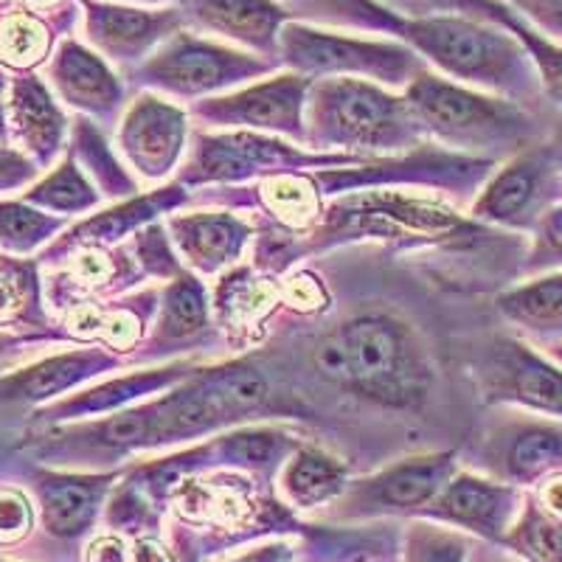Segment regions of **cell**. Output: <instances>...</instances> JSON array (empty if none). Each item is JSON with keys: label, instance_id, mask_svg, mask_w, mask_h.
<instances>
[{"label": "cell", "instance_id": "47", "mask_svg": "<svg viewBox=\"0 0 562 562\" xmlns=\"http://www.w3.org/2000/svg\"><path fill=\"white\" fill-rule=\"evenodd\" d=\"M3 85H7V82H3V74H0V90H3Z\"/></svg>", "mask_w": 562, "mask_h": 562}, {"label": "cell", "instance_id": "37", "mask_svg": "<svg viewBox=\"0 0 562 562\" xmlns=\"http://www.w3.org/2000/svg\"><path fill=\"white\" fill-rule=\"evenodd\" d=\"M498 3L520 14L546 37L562 43V0H498Z\"/></svg>", "mask_w": 562, "mask_h": 562}, {"label": "cell", "instance_id": "6", "mask_svg": "<svg viewBox=\"0 0 562 562\" xmlns=\"http://www.w3.org/2000/svg\"><path fill=\"white\" fill-rule=\"evenodd\" d=\"M270 59H259L180 29L135 68V79L172 97L192 99L262 77L270 74Z\"/></svg>", "mask_w": 562, "mask_h": 562}, {"label": "cell", "instance_id": "17", "mask_svg": "<svg viewBox=\"0 0 562 562\" xmlns=\"http://www.w3.org/2000/svg\"><path fill=\"white\" fill-rule=\"evenodd\" d=\"M52 82L59 97L79 110L110 115L122 104V85L102 57L88 52L85 45L65 40L52 59Z\"/></svg>", "mask_w": 562, "mask_h": 562}, {"label": "cell", "instance_id": "32", "mask_svg": "<svg viewBox=\"0 0 562 562\" xmlns=\"http://www.w3.org/2000/svg\"><path fill=\"white\" fill-rule=\"evenodd\" d=\"M48 52V32L34 14H9L0 23V59L14 68H32Z\"/></svg>", "mask_w": 562, "mask_h": 562}, {"label": "cell", "instance_id": "26", "mask_svg": "<svg viewBox=\"0 0 562 562\" xmlns=\"http://www.w3.org/2000/svg\"><path fill=\"white\" fill-rule=\"evenodd\" d=\"M501 543L526 562H562V515L529 495Z\"/></svg>", "mask_w": 562, "mask_h": 562}, {"label": "cell", "instance_id": "24", "mask_svg": "<svg viewBox=\"0 0 562 562\" xmlns=\"http://www.w3.org/2000/svg\"><path fill=\"white\" fill-rule=\"evenodd\" d=\"M281 490L299 509H313L338 498L346 490L344 467L321 450H299L281 473Z\"/></svg>", "mask_w": 562, "mask_h": 562}, {"label": "cell", "instance_id": "15", "mask_svg": "<svg viewBox=\"0 0 562 562\" xmlns=\"http://www.w3.org/2000/svg\"><path fill=\"white\" fill-rule=\"evenodd\" d=\"M186 20L194 26L250 48V54L279 59V34L290 14L279 0H183Z\"/></svg>", "mask_w": 562, "mask_h": 562}, {"label": "cell", "instance_id": "40", "mask_svg": "<svg viewBox=\"0 0 562 562\" xmlns=\"http://www.w3.org/2000/svg\"><path fill=\"white\" fill-rule=\"evenodd\" d=\"M34 169L26 158H20L12 149H0V189H14L32 180Z\"/></svg>", "mask_w": 562, "mask_h": 562}, {"label": "cell", "instance_id": "31", "mask_svg": "<svg viewBox=\"0 0 562 562\" xmlns=\"http://www.w3.org/2000/svg\"><path fill=\"white\" fill-rule=\"evenodd\" d=\"M74 144H77V153L79 158H82L85 167H88V172L93 175L97 183L104 189V194L127 198V194L135 192V183L130 180V175L119 167V160L113 158V153H110V147L104 144L102 135L90 127L88 122H79Z\"/></svg>", "mask_w": 562, "mask_h": 562}, {"label": "cell", "instance_id": "39", "mask_svg": "<svg viewBox=\"0 0 562 562\" xmlns=\"http://www.w3.org/2000/svg\"><path fill=\"white\" fill-rule=\"evenodd\" d=\"M160 234H164L160 228H149L147 234H138V254L153 273L167 276V273H175L178 265H175L172 254H169L167 239L160 237Z\"/></svg>", "mask_w": 562, "mask_h": 562}, {"label": "cell", "instance_id": "21", "mask_svg": "<svg viewBox=\"0 0 562 562\" xmlns=\"http://www.w3.org/2000/svg\"><path fill=\"white\" fill-rule=\"evenodd\" d=\"M12 124L40 160L52 158L63 144L65 119L37 77H18L12 82Z\"/></svg>", "mask_w": 562, "mask_h": 562}, {"label": "cell", "instance_id": "11", "mask_svg": "<svg viewBox=\"0 0 562 562\" xmlns=\"http://www.w3.org/2000/svg\"><path fill=\"white\" fill-rule=\"evenodd\" d=\"M481 464L504 484H537L562 470V419L509 414L481 445Z\"/></svg>", "mask_w": 562, "mask_h": 562}, {"label": "cell", "instance_id": "35", "mask_svg": "<svg viewBox=\"0 0 562 562\" xmlns=\"http://www.w3.org/2000/svg\"><path fill=\"white\" fill-rule=\"evenodd\" d=\"M288 448H290L288 436L268 428L243 430V434L225 436L223 439L225 459L237 461V464H250V467L270 464V461L281 459Z\"/></svg>", "mask_w": 562, "mask_h": 562}, {"label": "cell", "instance_id": "45", "mask_svg": "<svg viewBox=\"0 0 562 562\" xmlns=\"http://www.w3.org/2000/svg\"><path fill=\"white\" fill-rule=\"evenodd\" d=\"M130 3H172V0H130Z\"/></svg>", "mask_w": 562, "mask_h": 562}, {"label": "cell", "instance_id": "14", "mask_svg": "<svg viewBox=\"0 0 562 562\" xmlns=\"http://www.w3.org/2000/svg\"><path fill=\"white\" fill-rule=\"evenodd\" d=\"M520 506H524V495L518 492V486L461 473L448 481V486L439 492V498L422 515L441 520V524L461 526L486 540H504L509 526L518 518Z\"/></svg>", "mask_w": 562, "mask_h": 562}, {"label": "cell", "instance_id": "20", "mask_svg": "<svg viewBox=\"0 0 562 562\" xmlns=\"http://www.w3.org/2000/svg\"><path fill=\"white\" fill-rule=\"evenodd\" d=\"M104 366H110V360L97 351L59 355V358L20 371L14 378L0 380V403H43L48 396H57L59 391L88 380Z\"/></svg>", "mask_w": 562, "mask_h": 562}, {"label": "cell", "instance_id": "27", "mask_svg": "<svg viewBox=\"0 0 562 562\" xmlns=\"http://www.w3.org/2000/svg\"><path fill=\"white\" fill-rule=\"evenodd\" d=\"M209 318L205 293L192 276H180L164 293V310H160L158 338L160 340H183L203 333Z\"/></svg>", "mask_w": 562, "mask_h": 562}, {"label": "cell", "instance_id": "1", "mask_svg": "<svg viewBox=\"0 0 562 562\" xmlns=\"http://www.w3.org/2000/svg\"><path fill=\"white\" fill-rule=\"evenodd\" d=\"M400 40L450 79L490 90L529 110L543 104L546 90L535 59L509 29L461 14H439L405 20Z\"/></svg>", "mask_w": 562, "mask_h": 562}, {"label": "cell", "instance_id": "36", "mask_svg": "<svg viewBox=\"0 0 562 562\" xmlns=\"http://www.w3.org/2000/svg\"><path fill=\"white\" fill-rule=\"evenodd\" d=\"M464 537L436 526H414L408 531L405 562H464Z\"/></svg>", "mask_w": 562, "mask_h": 562}, {"label": "cell", "instance_id": "12", "mask_svg": "<svg viewBox=\"0 0 562 562\" xmlns=\"http://www.w3.org/2000/svg\"><path fill=\"white\" fill-rule=\"evenodd\" d=\"M355 155H307L290 149L279 140L262 135H200L192 160L186 167L183 180L189 183H209V180H239L262 169L284 167H321V164H351Z\"/></svg>", "mask_w": 562, "mask_h": 562}, {"label": "cell", "instance_id": "19", "mask_svg": "<svg viewBox=\"0 0 562 562\" xmlns=\"http://www.w3.org/2000/svg\"><path fill=\"white\" fill-rule=\"evenodd\" d=\"M175 239L180 250L189 256L194 268L214 273L223 265L234 262L239 256L245 237H248V225L239 223L231 214H186V217L169 220Z\"/></svg>", "mask_w": 562, "mask_h": 562}, {"label": "cell", "instance_id": "44", "mask_svg": "<svg viewBox=\"0 0 562 562\" xmlns=\"http://www.w3.org/2000/svg\"><path fill=\"white\" fill-rule=\"evenodd\" d=\"M12 344H14V340L9 338V335H0V355H3V351H7Z\"/></svg>", "mask_w": 562, "mask_h": 562}, {"label": "cell", "instance_id": "13", "mask_svg": "<svg viewBox=\"0 0 562 562\" xmlns=\"http://www.w3.org/2000/svg\"><path fill=\"white\" fill-rule=\"evenodd\" d=\"M85 9V32L104 57L113 63H138L149 57L158 45L178 34L186 23L183 9H140L104 3V0H79Z\"/></svg>", "mask_w": 562, "mask_h": 562}, {"label": "cell", "instance_id": "29", "mask_svg": "<svg viewBox=\"0 0 562 562\" xmlns=\"http://www.w3.org/2000/svg\"><path fill=\"white\" fill-rule=\"evenodd\" d=\"M378 3L405 20L461 14V18L486 20V23L509 29L512 20L518 18V14L506 9L504 3H498V0H378Z\"/></svg>", "mask_w": 562, "mask_h": 562}, {"label": "cell", "instance_id": "3", "mask_svg": "<svg viewBox=\"0 0 562 562\" xmlns=\"http://www.w3.org/2000/svg\"><path fill=\"white\" fill-rule=\"evenodd\" d=\"M307 127V140L318 149H400L422 133L408 99L351 77H324L310 85Z\"/></svg>", "mask_w": 562, "mask_h": 562}, {"label": "cell", "instance_id": "46", "mask_svg": "<svg viewBox=\"0 0 562 562\" xmlns=\"http://www.w3.org/2000/svg\"><path fill=\"white\" fill-rule=\"evenodd\" d=\"M32 3H52V0H32Z\"/></svg>", "mask_w": 562, "mask_h": 562}, {"label": "cell", "instance_id": "42", "mask_svg": "<svg viewBox=\"0 0 562 562\" xmlns=\"http://www.w3.org/2000/svg\"><path fill=\"white\" fill-rule=\"evenodd\" d=\"M546 355H549V358L554 360V363H560V366H562V340H557V344H551V346H549V351H546Z\"/></svg>", "mask_w": 562, "mask_h": 562}, {"label": "cell", "instance_id": "30", "mask_svg": "<svg viewBox=\"0 0 562 562\" xmlns=\"http://www.w3.org/2000/svg\"><path fill=\"white\" fill-rule=\"evenodd\" d=\"M26 200L34 205H43V209L74 214V211H85L90 205H97L99 198L90 189L88 180H85L82 169H77L74 160H65L57 172L34 186L32 192H26Z\"/></svg>", "mask_w": 562, "mask_h": 562}, {"label": "cell", "instance_id": "22", "mask_svg": "<svg viewBox=\"0 0 562 562\" xmlns=\"http://www.w3.org/2000/svg\"><path fill=\"white\" fill-rule=\"evenodd\" d=\"M498 310L506 321L535 338H562V270L504 293Z\"/></svg>", "mask_w": 562, "mask_h": 562}, {"label": "cell", "instance_id": "8", "mask_svg": "<svg viewBox=\"0 0 562 562\" xmlns=\"http://www.w3.org/2000/svg\"><path fill=\"white\" fill-rule=\"evenodd\" d=\"M479 385L490 403L562 419V366L518 338H492L479 355Z\"/></svg>", "mask_w": 562, "mask_h": 562}, {"label": "cell", "instance_id": "23", "mask_svg": "<svg viewBox=\"0 0 562 562\" xmlns=\"http://www.w3.org/2000/svg\"><path fill=\"white\" fill-rule=\"evenodd\" d=\"M290 18L301 23H318L335 29H360V32H385L403 37L405 18L380 7L378 0H279Z\"/></svg>", "mask_w": 562, "mask_h": 562}, {"label": "cell", "instance_id": "7", "mask_svg": "<svg viewBox=\"0 0 562 562\" xmlns=\"http://www.w3.org/2000/svg\"><path fill=\"white\" fill-rule=\"evenodd\" d=\"M562 200V160L554 140H537L512 155L475 203L479 220L506 228L535 231L540 220Z\"/></svg>", "mask_w": 562, "mask_h": 562}, {"label": "cell", "instance_id": "16", "mask_svg": "<svg viewBox=\"0 0 562 562\" xmlns=\"http://www.w3.org/2000/svg\"><path fill=\"white\" fill-rule=\"evenodd\" d=\"M186 144V113L158 97H140L122 124V149L144 178L158 180L178 164Z\"/></svg>", "mask_w": 562, "mask_h": 562}, {"label": "cell", "instance_id": "38", "mask_svg": "<svg viewBox=\"0 0 562 562\" xmlns=\"http://www.w3.org/2000/svg\"><path fill=\"white\" fill-rule=\"evenodd\" d=\"M32 529V506L14 490H0V543H18Z\"/></svg>", "mask_w": 562, "mask_h": 562}, {"label": "cell", "instance_id": "33", "mask_svg": "<svg viewBox=\"0 0 562 562\" xmlns=\"http://www.w3.org/2000/svg\"><path fill=\"white\" fill-rule=\"evenodd\" d=\"M509 32L526 45V52L535 59L537 74H540V82H543L546 90V99L562 104V43L546 37L543 32H537L524 18H515Z\"/></svg>", "mask_w": 562, "mask_h": 562}, {"label": "cell", "instance_id": "10", "mask_svg": "<svg viewBox=\"0 0 562 562\" xmlns=\"http://www.w3.org/2000/svg\"><path fill=\"white\" fill-rule=\"evenodd\" d=\"M310 85L313 79L290 70L265 82L248 85L228 97L203 99L194 104L192 113L214 127L268 130V133H281L290 138H307L304 108H307Z\"/></svg>", "mask_w": 562, "mask_h": 562}, {"label": "cell", "instance_id": "48", "mask_svg": "<svg viewBox=\"0 0 562 562\" xmlns=\"http://www.w3.org/2000/svg\"><path fill=\"white\" fill-rule=\"evenodd\" d=\"M0 562H3V560H0Z\"/></svg>", "mask_w": 562, "mask_h": 562}, {"label": "cell", "instance_id": "5", "mask_svg": "<svg viewBox=\"0 0 562 562\" xmlns=\"http://www.w3.org/2000/svg\"><path fill=\"white\" fill-rule=\"evenodd\" d=\"M338 338L355 389L385 405H414L425 396L430 369L408 326L385 315H363L340 326Z\"/></svg>", "mask_w": 562, "mask_h": 562}, {"label": "cell", "instance_id": "34", "mask_svg": "<svg viewBox=\"0 0 562 562\" xmlns=\"http://www.w3.org/2000/svg\"><path fill=\"white\" fill-rule=\"evenodd\" d=\"M59 228V220L45 217L18 203H0V245L26 254Z\"/></svg>", "mask_w": 562, "mask_h": 562}, {"label": "cell", "instance_id": "28", "mask_svg": "<svg viewBox=\"0 0 562 562\" xmlns=\"http://www.w3.org/2000/svg\"><path fill=\"white\" fill-rule=\"evenodd\" d=\"M183 200L180 189H164V192H155L149 198L130 200V203L119 205V209L108 211V214H99V217L88 220L77 228L79 239H119L124 237L127 231H133L138 223H147L153 220L158 211L175 209V205Z\"/></svg>", "mask_w": 562, "mask_h": 562}, {"label": "cell", "instance_id": "43", "mask_svg": "<svg viewBox=\"0 0 562 562\" xmlns=\"http://www.w3.org/2000/svg\"><path fill=\"white\" fill-rule=\"evenodd\" d=\"M7 135V113H3V104H0V138Z\"/></svg>", "mask_w": 562, "mask_h": 562}, {"label": "cell", "instance_id": "25", "mask_svg": "<svg viewBox=\"0 0 562 562\" xmlns=\"http://www.w3.org/2000/svg\"><path fill=\"white\" fill-rule=\"evenodd\" d=\"M186 371H189V366L180 363V366H167V369H153V371H140V374H130V378L99 385V389L88 391V394L65 400V403L54 405V408L43 416H82V414H102V411H113L119 408V405L135 400V396L153 394V391L178 383Z\"/></svg>", "mask_w": 562, "mask_h": 562}, {"label": "cell", "instance_id": "9", "mask_svg": "<svg viewBox=\"0 0 562 562\" xmlns=\"http://www.w3.org/2000/svg\"><path fill=\"white\" fill-rule=\"evenodd\" d=\"M450 473H453V453L396 461V464L380 470L378 475L358 481L340 492L335 515L355 520L425 512L448 486Z\"/></svg>", "mask_w": 562, "mask_h": 562}, {"label": "cell", "instance_id": "2", "mask_svg": "<svg viewBox=\"0 0 562 562\" xmlns=\"http://www.w3.org/2000/svg\"><path fill=\"white\" fill-rule=\"evenodd\" d=\"M405 99L414 108L422 130H430L450 147L473 153L518 155L543 140V122L535 110L479 90L461 88L430 70H422L408 85Z\"/></svg>", "mask_w": 562, "mask_h": 562}, {"label": "cell", "instance_id": "18", "mask_svg": "<svg viewBox=\"0 0 562 562\" xmlns=\"http://www.w3.org/2000/svg\"><path fill=\"white\" fill-rule=\"evenodd\" d=\"M110 479L85 475H43L37 481L43 526L54 537H79L97 520Z\"/></svg>", "mask_w": 562, "mask_h": 562}, {"label": "cell", "instance_id": "4", "mask_svg": "<svg viewBox=\"0 0 562 562\" xmlns=\"http://www.w3.org/2000/svg\"><path fill=\"white\" fill-rule=\"evenodd\" d=\"M279 59L307 79L351 77L389 88H408L425 68L408 43L351 37L313 23H284L279 34Z\"/></svg>", "mask_w": 562, "mask_h": 562}, {"label": "cell", "instance_id": "41", "mask_svg": "<svg viewBox=\"0 0 562 562\" xmlns=\"http://www.w3.org/2000/svg\"><path fill=\"white\" fill-rule=\"evenodd\" d=\"M293 551L288 549L284 543H273V546H262V549H254L248 554L237 557L234 562H290Z\"/></svg>", "mask_w": 562, "mask_h": 562}]
</instances>
